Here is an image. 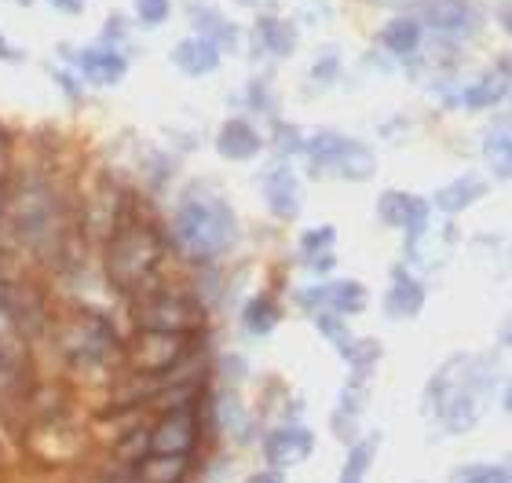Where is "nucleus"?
<instances>
[{
  "mask_svg": "<svg viewBox=\"0 0 512 483\" xmlns=\"http://www.w3.org/2000/svg\"><path fill=\"white\" fill-rule=\"evenodd\" d=\"M238 227L235 213L227 209L224 198H216L209 191H191L180 202V213H176V238L180 246L198 260H213L220 257L231 242H235Z\"/></svg>",
  "mask_w": 512,
  "mask_h": 483,
  "instance_id": "obj_1",
  "label": "nucleus"
},
{
  "mask_svg": "<svg viewBox=\"0 0 512 483\" xmlns=\"http://www.w3.org/2000/svg\"><path fill=\"white\" fill-rule=\"evenodd\" d=\"M161 264V238L143 220H125L110 235L107 275L121 293H139Z\"/></svg>",
  "mask_w": 512,
  "mask_h": 483,
  "instance_id": "obj_2",
  "label": "nucleus"
},
{
  "mask_svg": "<svg viewBox=\"0 0 512 483\" xmlns=\"http://www.w3.org/2000/svg\"><path fill=\"white\" fill-rule=\"evenodd\" d=\"M205 322L202 304L187 293H143L136 301V326L139 330H165V333H194Z\"/></svg>",
  "mask_w": 512,
  "mask_h": 483,
  "instance_id": "obj_3",
  "label": "nucleus"
},
{
  "mask_svg": "<svg viewBox=\"0 0 512 483\" xmlns=\"http://www.w3.org/2000/svg\"><path fill=\"white\" fill-rule=\"evenodd\" d=\"M30 388V355L22 337L19 315L8 297H0V403L19 399Z\"/></svg>",
  "mask_w": 512,
  "mask_h": 483,
  "instance_id": "obj_4",
  "label": "nucleus"
},
{
  "mask_svg": "<svg viewBox=\"0 0 512 483\" xmlns=\"http://www.w3.org/2000/svg\"><path fill=\"white\" fill-rule=\"evenodd\" d=\"M187 333H165V330H139L136 341L128 344V363L143 374H165L180 363L187 352Z\"/></svg>",
  "mask_w": 512,
  "mask_h": 483,
  "instance_id": "obj_5",
  "label": "nucleus"
},
{
  "mask_svg": "<svg viewBox=\"0 0 512 483\" xmlns=\"http://www.w3.org/2000/svg\"><path fill=\"white\" fill-rule=\"evenodd\" d=\"M194 443H198V410H194V403H183V407H172L169 414H161V421L147 436L150 454H183L187 458L194 451Z\"/></svg>",
  "mask_w": 512,
  "mask_h": 483,
  "instance_id": "obj_6",
  "label": "nucleus"
},
{
  "mask_svg": "<svg viewBox=\"0 0 512 483\" xmlns=\"http://www.w3.org/2000/svg\"><path fill=\"white\" fill-rule=\"evenodd\" d=\"M315 158L333 165V169L341 172V176H348V180H366V176H374V169H377L374 154L352 140H341V136H319V140H315Z\"/></svg>",
  "mask_w": 512,
  "mask_h": 483,
  "instance_id": "obj_7",
  "label": "nucleus"
},
{
  "mask_svg": "<svg viewBox=\"0 0 512 483\" xmlns=\"http://www.w3.org/2000/svg\"><path fill=\"white\" fill-rule=\"evenodd\" d=\"M66 352L88 363H110L118 355V337L99 319H77L66 333Z\"/></svg>",
  "mask_w": 512,
  "mask_h": 483,
  "instance_id": "obj_8",
  "label": "nucleus"
},
{
  "mask_svg": "<svg viewBox=\"0 0 512 483\" xmlns=\"http://www.w3.org/2000/svg\"><path fill=\"white\" fill-rule=\"evenodd\" d=\"M15 220H19L22 242H30V246L52 242L48 235H52V227H55V202L41 191L22 194V202L15 205Z\"/></svg>",
  "mask_w": 512,
  "mask_h": 483,
  "instance_id": "obj_9",
  "label": "nucleus"
},
{
  "mask_svg": "<svg viewBox=\"0 0 512 483\" xmlns=\"http://www.w3.org/2000/svg\"><path fill=\"white\" fill-rule=\"evenodd\" d=\"M77 70L85 74V81L99 88H110L125 81L128 74V59L118 52V48H110V44H96V48H85V52L77 55Z\"/></svg>",
  "mask_w": 512,
  "mask_h": 483,
  "instance_id": "obj_10",
  "label": "nucleus"
},
{
  "mask_svg": "<svg viewBox=\"0 0 512 483\" xmlns=\"http://www.w3.org/2000/svg\"><path fill=\"white\" fill-rule=\"evenodd\" d=\"M172 63L191 77L213 74L216 66H220V48H216V41H209V37L198 33V37H187V41H180L172 48Z\"/></svg>",
  "mask_w": 512,
  "mask_h": 483,
  "instance_id": "obj_11",
  "label": "nucleus"
},
{
  "mask_svg": "<svg viewBox=\"0 0 512 483\" xmlns=\"http://www.w3.org/2000/svg\"><path fill=\"white\" fill-rule=\"evenodd\" d=\"M216 151L224 154V158H235V161L253 158V154L260 151V132H256L249 121L231 118L224 129H220V136H216Z\"/></svg>",
  "mask_w": 512,
  "mask_h": 483,
  "instance_id": "obj_12",
  "label": "nucleus"
},
{
  "mask_svg": "<svg viewBox=\"0 0 512 483\" xmlns=\"http://www.w3.org/2000/svg\"><path fill=\"white\" fill-rule=\"evenodd\" d=\"M425 19L428 26L447 33H461L476 26V15H472V8L465 0H425Z\"/></svg>",
  "mask_w": 512,
  "mask_h": 483,
  "instance_id": "obj_13",
  "label": "nucleus"
},
{
  "mask_svg": "<svg viewBox=\"0 0 512 483\" xmlns=\"http://www.w3.org/2000/svg\"><path fill=\"white\" fill-rule=\"evenodd\" d=\"M308 454H311V432L304 429H282L267 440V462L271 465H297Z\"/></svg>",
  "mask_w": 512,
  "mask_h": 483,
  "instance_id": "obj_14",
  "label": "nucleus"
},
{
  "mask_svg": "<svg viewBox=\"0 0 512 483\" xmlns=\"http://www.w3.org/2000/svg\"><path fill=\"white\" fill-rule=\"evenodd\" d=\"M381 216L388 220V224H399V227H410V231H421L425 227V202L421 198H410V194H384L381 198Z\"/></svg>",
  "mask_w": 512,
  "mask_h": 483,
  "instance_id": "obj_15",
  "label": "nucleus"
},
{
  "mask_svg": "<svg viewBox=\"0 0 512 483\" xmlns=\"http://www.w3.org/2000/svg\"><path fill=\"white\" fill-rule=\"evenodd\" d=\"M264 194L267 202H271V209H275L278 216H297L300 209V183L297 176L289 169H275L271 176H267L264 183Z\"/></svg>",
  "mask_w": 512,
  "mask_h": 483,
  "instance_id": "obj_16",
  "label": "nucleus"
},
{
  "mask_svg": "<svg viewBox=\"0 0 512 483\" xmlns=\"http://www.w3.org/2000/svg\"><path fill=\"white\" fill-rule=\"evenodd\" d=\"M183 469H187V458H183V454H150L147 462L136 465V480L139 483H180Z\"/></svg>",
  "mask_w": 512,
  "mask_h": 483,
  "instance_id": "obj_17",
  "label": "nucleus"
},
{
  "mask_svg": "<svg viewBox=\"0 0 512 483\" xmlns=\"http://www.w3.org/2000/svg\"><path fill=\"white\" fill-rule=\"evenodd\" d=\"M381 41H384V48L395 52V55L417 52V44H421V22L417 19H392L381 30Z\"/></svg>",
  "mask_w": 512,
  "mask_h": 483,
  "instance_id": "obj_18",
  "label": "nucleus"
},
{
  "mask_svg": "<svg viewBox=\"0 0 512 483\" xmlns=\"http://www.w3.org/2000/svg\"><path fill=\"white\" fill-rule=\"evenodd\" d=\"M421 301H425L421 286H417L406 271H395L392 293H388V312H392V315H417Z\"/></svg>",
  "mask_w": 512,
  "mask_h": 483,
  "instance_id": "obj_19",
  "label": "nucleus"
},
{
  "mask_svg": "<svg viewBox=\"0 0 512 483\" xmlns=\"http://www.w3.org/2000/svg\"><path fill=\"white\" fill-rule=\"evenodd\" d=\"M487 161L494 172L509 176L512 172V121H502L487 132Z\"/></svg>",
  "mask_w": 512,
  "mask_h": 483,
  "instance_id": "obj_20",
  "label": "nucleus"
},
{
  "mask_svg": "<svg viewBox=\"0 0 512 483\" xmlns=\"http://www.w3.org/2000/svg\"><path fill=\"white\" fill-rule=\"evenodd\" d=\"M480 194H483V183H476L472 176H465V180H454L450 187H443V191L436 194V202H439L443 213H461V209H469Z\"/></svg>",
  "mask_w": 512,
  "mask_h": 483,
  "instance_id": "obj_21",
  "label": "nucleus"
},
{
  "mask_svg": "<svg viewBox=\"0 0 512 483\" xmlns=\"http://www.w3.org/2000/svg\"><path fill=\"white\" fill-rule=\"evenodd\" d=\"M319 297H326V304L337 308V312H363L366 308V290L359 282H333Z\"/></svg>",
  "mask_w": 512,
  "mask_h": 483,
  "instance_id": "obj_22",
  "label": "nucleus"
},
{
  "mask_svg": "<svg viewBox=\"0 0 512 483\" xmlns=\"http://www.w3.org/2000/svg\"><path fill=\"white\" fill-rule=\"evenodd\" d=\"M260 37H264V44L275 55H289V52H293V44H297V37H293V26H289V22H282V19H264V22H260Z\"/></svg>",
  "mask_w": 512,
  "mask_h": 483,
  "instance_id": "obj_23",
  "label": "nucleus"
},
{
  "mask_svg": "<svg viewBox=\"0 0 512 483\" xmlns=\"http://www.w3.org/2000/svg\"><path fill=\"white\" fill-rule=\"evenodd\" d=\"M502 92H505V77L502 74H487L480 81V85H472L469 88V96H465V103L469 107H491V103H498L502 99Z\"/></svg>",
  "mask_w": 512,
  "mask_h": 483,
  "instance_id": "obj_24",
  "label": "nucleus"
},
{
  "mask_svg": "<svg viewBox=\"0 0 512 483\" xmlns=\"http://www.w3.org/2000/svg\"><path fill=\"white\" fill-rule=\"evenodd\" d=\"M275 322H278V308H275L271 297H256V301L246 308V326L253 333H267Z\"/></svg>",
  "mask_w": 512,
  "mask_h": 483,
  "instance_id": "obj_25",
  "label": "nucleus"
},
{
  "mask_svg": "<svg viewBox=\"0 0 512 483\" xmlns=\"http://www.w3.org/2000/svg\"><path fill=\"white\" fill-rule=\"evenodd\" d=\"M172 15V0H136V19L143 26H161Z\"/></svg>",
  "mask_w": 512,
  "mask_h": 483,
  "instance_id": "obj_26",
  "label": "nucleus"
},
{
  "mask_svg": "<svg viewBox=\"0 0 512 483\" xmlns=\"http://www.w3.org/2000/svg\"><path fill=\"white\" fill-rule=\"evenodd\" d=\"M333 246V227H319V231H308L304 235V253H315V249H330Z\"/></svg>",
  "mask_w": 512,
  "mask_h": 483,
  "instance_id": "obj_27",
  "label": "nucleus"
},
{
  "mask_svg": "<svg viewBox=\"0 0 512 483\" xmlns=\"http://www.w3.org/2000/svg\"><path fill=\"white\" fill-rule=\"evenodd\" d=\"M465 483H512V476L509 473H494V469H480V473L472 476V480H465Z\"/></svg>",
  "mask_w": 512,
  "mask_h": 483,
  "instance_id": "obj_28",
  "label": "nucleus"
},
{
  "mask_svg": "<svg viewBox=\"0 0 512 483\" xmlns=\"http://www.w3.org/2000/svg\"><path fill=\"white\" fill-rule=\"evenodd\" d=\"M48 4H52L55 11H63V15H81L88 0H48Z\"/></svg>",
  "mask_w": 512,
  "mask_h": 483,
  "instance_id": "obj_29",
  "label": "nucleus"
},
{
  "mask_svg": "<svg viewBox=\"0 0 512 483\" xmlns=\"http://www.w3.org/2000/svg\"><path fill=\"white\" fill-rule=\"evenodd\" d=\"M249 483H282V480H278L275 473H260V476H253Z\"/></svg>",
  "mask_w": 512,
  "mask_h": 483,
  "instance_id": "obj_30",
  "label": "nucleus"
},
{
  "mask_svg": "<svg viewBox=\"0 0 512 483\" xmlns=\"http://www.w3.org/2000/svg\"><path fill=\"white\" fill-rule=\"evenodd\" d=\"M502 22H505V30L512 33V8H509V11H502Z\"/></svg>",
  "mask_w": 512,
  "mask_h": 483,
  "instance_id": "obj_31",
  "label": "nucleus"
},
{
  "mask_svg": "<svg viewBox=\"0 0 512 483\" xmlns=\"http://www.w3.org/2000/svg\"><path fill=\"white\" fill-rule=\"evenodd\" d=\"M505 410H512V385H509V392H505Z\"/></svg>",
  "mask_w": 512,
  "mask_h": 483,
  "instance_id": "obj_32",
  "label": "nucleus"
},
{
  "mask_svg": "<svg viewBox=\"0 0 512 483\" xmlns=\"http://www.w3.org/2000/svg\"><path fill=\"white\" fill-rule=\"evenodd\" d=\"M0 161H4V132H0Z\"/></svg>",
  "mask_w": 512,
  "mask_h": 483,
  "instance_id": "obj_33",
  "label": "nucleus"
}]
</instances>
